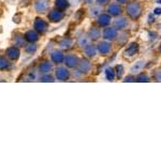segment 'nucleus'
<instances>
[{
	"instance_id": "nucleus-15",
	"label": "nucleus",
	"mask_w": 161,
	"mask_h": 161,
	"mask_svg": "<svg viewBox=\"0 0 161 161\" xmlns=\"http://www.w3.org/2000/svg\"><path fill=\"white\" fill-rule=\"evenodd\" d=\"M71 45V41L70 40H64L62 42H60V46L62 49H69Z\"/></svg>"
},
{
	"instance_id": "nucleus-7",
	"label": "nucleus",
	"mask_w": 161,
	"mask_h": 161,
	"mask_svg": "<svg viewBox=\"0 0 161 161\" xmlns=\"http://www.w3.org/2000/svg\"><path fill=\"white\" fill-rule=\"evenodd\" d=\"M25 38H26V40H27V42L33 43L39 39V36H38V33H37V30L36 31H34V30H29V31L26 32Z\"/></svg>"
},
{
	"instance_id": "nucleus-9",
	"label": "nucleus",
	"mask_w": 161,
	"mask_h": 161,
	"mask_svg": "<svg viewBox=\"0 0 161 161\" xmlns=\"http://www.w3.org/2000/svg\"><path fill=\"white\" fill-rule=\"evenodd\" d=\"M52 65H51V62H49V61H44V62H42V64L40 65V68H39V70H40V72L41 73H43V74H46V73H49V71L52 70Z\"/></svg>"
},
{
	"instance_id": "nucleus-3",
	"label": "nucleus",
	"mask_w": 161,
	"mask_h": 161,
	"mask_svg": "<svg viewBox=\"0 0 161 161\" xmlns=\"http://www.w3.org/2000/svg\"><path fill=\"white\" fill-rule=\"evenodd\" d=\"M6 56H8L9 59H11V60H17L19 58V56H21L19 49L16 46H14V45L9 47V49H6Z\"/></svg>"
},
{
	"instance_id": "nucleus-2",
	"label": "nucleus",
	"mask_w": 161,
	"mask_h": 161,
	"mask_svg": "<svg viewBox=\"0 0 161 161\" xmlns=\"http://www.w3.org/2000/svg\"><path fill=\"white\" fill-rule=\"evenodd\" d=\"M12 43L14 46L16 47H25L27 45V40H26L25 36L22 33H15L12 39Z\"/></svg>"
},
{
	"instance_id": "nucleus-5",
	"label": "nucleus",
	"mask_w": 161,
	"mask_h": 161,
	"mask_svg": "<svg viewBox=\"0 0 161 161\" xmlns=\"http://www.w3.org/2000/svg\"><path fill=\"white\" fill-rule=\"evenodd\" d=\"M49 18L51 19L52 22H59L64 18V13L60 10H53L49 12Z\"/></svg>"
},
{
	"instance_id": "nucleus-6",
	"label": "nucleus",
	"mask_w": 161,
	"mask_h": 161,
	"mask_svg": "<svg viewBox=\"0 0 161 161\" xmlns=\"http://www.w3.org/2000/svg\"><path fill=\"white\" fill-rule=\"evenodd\" d=\"M12 68V62L4 56H0V71H8Z\"/></svg>"
},
{
	"instance_id": "nucleus-14",
	"label": "nucleus",
	"mask_w": 161,
	"mask_h": 161,
	"mask_svg": "<svg viewBox=\"0 0 161 161\" xmlns=\"http://www.w3.org/2000/svg\"><path fill=\"white\" fill-rule=\"evenodd\" d=\"M40 80L41 82H53L54 80L51 75H47V73H46V74H43L42 77H40Z\"/></svg>"
},
{
	"instance_id": "nucleus-11",
	"label": "nucleus",
	"mask_w": 161,
	"mask_h": 161,
	"mask_svg": "<svg viewBox=\"0 0 161 161\" xmlns=\"http://www.w3.org/2000/svg\"><path fill=\"white\" fill-rule=\"evenodd\" d=\"M65 60H66V65L70 68H73L77 65V58L73 55H68Z\"/></svg>"
},
{
	"instance_id": "nucleus-12",
	"label": "nucleus",
	"mask_w": 161,
	"mask_h": 161,
	"mask_svg": "<svg viewBox=\"0 0 161 161\" xmlns=\"http://www.w3.org/2000/svg\"><path fill=\"white\" fill-rule=\"evenodd\" d=\"M37 49H38V46H37L36 44H33V43H30V44H27L25 46V51L27 54H33L37 52Z\"/></svg>"
},
{
	"instance_id": "nucleus-1",
	"label": "nucleus",
	"mask_w": 161,
	"mask_h": 161,
	"mask_svg": "<svg viewBox=\"0 0 161 161\" xmlns=\"http://www.w3.org/2000/svg\"><path fill=\"white\" fill-rule=\"evenodd\" d=\"M49 0H36L34 1V10L38 13H45L49 10Z\"/></svg>"
},
{
	"instance_id": "nucleus-13",
	"label": "nucleus",
	"mask_w": 161,
	"mask_h": 161,
	"mask_svg": "<svg viewBox=\"0 0 161 161\" xmlns=\"http://www.w3.org/2000/svg\"><path fill=\"white\" fill-rule=\"evenodd\" d=\"M56 6H57L58 9H60V10H64V9H66L67 6H68V1H67V0H57Z\"/></svg>"
},
{
	"instance_id": "nucleus-8",
	"label": "nucleus",
	"mask_w": 161,
	"mask_h": 161,
	"mask_svg": "<svg viewBox=\"0 0 161 161\" xmlns=\"http://www.w3.org/2000/svg\"><path fill=\"white\" fill-rule=\"evenodd\" d=\"M56 77H57L58 80H65L68 79L69 77V72L67 69L65 68H58L57 70H56Z\"/></svg>"
},
{
	"instance_id": "nucleus-4",
	"label": "nucleus",
	"mask_w": 161,
	"mask_h": 161,
	"mask_svg": "<svg viewBox=\"0 0 161 161\" xmlns=\"http://www.w3.org/2000/svg\"><path fill=\"white\" fill-rule=\"evenodd\" d=\"M33 27H34V29H36L37 31H39V32H41V33H43V32L46 31L47 24H46V22H45L44 19H42V18H40V17H38V18H36V21H34Z\"/></svg>"
},
{
	"instance_id": "nucleus-10",
	"label": "nucleus",
	"mask_w": 161,
	"mask_h": 161,
	"mask_svg": "<svg viewBox=\"0 0 161 161\" xmlns=\"http://www.w3.org/2000/svg\"><path fill=\"white\" fill-rule=\"evenodd\" d=\"M64 55H62L61 52H58V51H55L52 53V60H53L54 62H56V64H60V62H62V60H64Z\"/></svg>"
}]
</instances>
